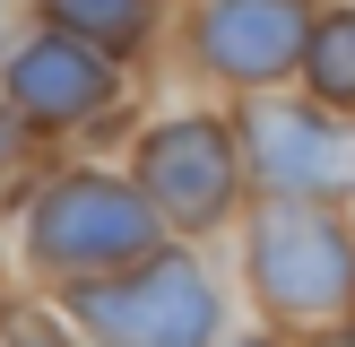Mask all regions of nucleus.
<instances>
[{"label": "nucleus", "instance_id": "obj_1", "mask_svg": "<svg viewBox=\"0 0 355 347\" xmlns=\"http://www.w3.org/2000/svg\"><path fill=\"white\" fill-rule=\"evenodd\" d=\"M78 321L104 347H208L217 339V295L191 260H148L139 278L78 287Z\"/></svg>", "mask_w": 355, "mask_h": 347}, {"label": "nucleus", "instance_id": "obj_3", "mask_svg": "<svg viewBox=\"0 0 355 347\" xmlns=\"http://www.w3.org/2000/svg\"><path fill=\"white\" fill-rule=\"evenodd\" d=\"M156 243V208L139 200V191L104 183V174H78V183L44 191V208H35V252L52 260V269H113V260H139Z\"/></svg>", "mask_w": 355, "mask_h": 347}, {"label": "nucleus", "instance_id": "obj_9", "mask_svg": "<svg viewBox=\"0 0 355 347\" xmlns=\"http://www.w3.org/2000/svg\"><path fill=\"white\" fill-rule=\"evenodd\" d=\"M52 17L96 35V52H121V44L148 35V0H52Z\"/></svg>", "mask_w": 355, "mask_h": 347}, {"label": "nucleus", "instance_id": "obj_10", "mask_svg": "<svg viewBox=\"0 0 355 347\" xmlns=\"http://www.w3.org/2000/svg\"><path fill=\"white\" fill-rule=\"evenodd\" d=\"M9 339H17V347H69L61 330L44 321V312H17V321H9Z\"/></svg>", "mask_w": 355, "mask_h": 347}, {"label": "nucleus", "instance_id": "obj_5", "mask_svg": "<svg viewBox=\"0 0 355 347\" xmlns=\"http://www.w3.org/2000/svg\"><path fill=\"white\" fill-rule=\"evenodd\" d=\"M252 156L277 191H304V200H329V191H355V130L304 113V104H260L252 113Z\"/></svg>", "mask_w": 355, "mask_h": 347}, {"label": "nucleus", "instance_id": "obj_6", "mask_svg": "<svg viewBox=\"0 0 355 347\" xmlns=\"http://www.w3.org/2000/svg\"><path fill=\"white\" fill-rule=\"evenodd\" d=\"M304 52V0H208L200 9V61L217 78L269 87Z\"/></svg>", "mask_w": 355, "mask_h": 347}, {"label": "nucleus", "instance_id": "obj_11", "mask_svg": "<svg viewBox=\"0 0 355 347\" xmlns=\"http://www.w3.org/2000/svg\"><path fill=\"white\" fill-rule=\"evenodd\" d=\"M17 148H26V139H17V121L0 113V174H9V156H17Z\"/></svg>", "mask_w": 355, "mask_h": 347}, {"label": "nucleus", "instance_id": "obj_13", "mask_svg": "<svg viewBox=\"0 0 355 347\" xmlns=\"http://www.w3.org/2000/svg\"><path fill=\"white\" fill-rule=\"evenodd\" d=\"M252 347H269V339H252Z\"/></svg>", "mask_w": 355, "mask_h": 347}, {"label": "nucleus", "instance_id": "obj_7", "mask_svg": "<svg viewBox=\"0 0 355 347\" xmlns=\"http://www.w3.org/2000/svg\"><path fill=\"white\" fill-rule=\"evenodd\" d=\"M9 96H17V121H78L87 104H104V52L44 35L9 61Z\"/></svg>", "mask_w": 355, "mask_h": 347}, {"label": "nucleus", "instance_id": "obj_12", "mask_svg": "<svg viewBox=\"0 0 355 347\" xmlns=\"http://www.w3.org/2000/svg\"><path fill=\"white\" fill-rule=\"evenodd\" d=\"M321 347H355V339H321Z\"/></svg>", "mask_w": 355, "mask_h": 347}, {"label": "nucleus", "instance_id": "obj_4", "mask_svg": "<svg viewBox=\"0 0 355 347\" xmlns=\"http://www.w3.org/2000/svg\"><path fill=\"white\" fill-rule=\"evenodd\" d=\"M139 183H148V208H165L173 226H217L234 200V139L217 121H165L139 148Z\"/></svg>", "mask_w": 355, "mask_h": 347}, {"label": "nucleus", "instance_id": "obj_2", "mask_svg": "<svg viewBox=\"0 0 355 347\" xmlns=\"http://www.w3.org/2000/svg\"><path fill=\"white\" fill-rule=\"evenodd\" d=\"M252 278L277 312H338L355 295V243L329 208H269L252 226Z\"/></svg>", "mask_w": 355, "mask_h": 347}, {"label": "nucleus", "instance_id": "obj_8", "mask_svg": "<svg viewBox=\"0 0 355 347\" xmlns=\"http://www.w3.org/2000/svg\"><path fill=\"white\" fill-rule=\"evenodd\" d=\"M304 69H312V87H321L329 104H355V9L304 26Z\"/></svg>", "mask_w": 355, "mask_h": 347}]
</instances>
